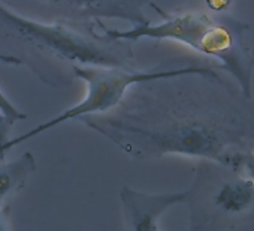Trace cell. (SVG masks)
<instances>
[{"label":"cell","instance_id":"cell-7","mask_svg":"<svg viewBox=\"0 0 254 231\" xmlns=\"http://www.w3.org/2000/svg\"><path fill=\"white\" fill-rule=\"evenodd\" d=\"M118 195L127 228L136 231H157L162 215L171 207L186 203L187 191L148 194L124 185Z\"/></svg>","mask_w":254,"mask_h":231},{"label":"cell","instance_id":"cell-3","mask_svg":"<svg viewBox=\"0 0 254 231\" xmlns=\"http://www.w3.org/2000/svg\"><path fill=\"white\" fill-rule=\"evenodd\" d=\"M150 5L162 14L163 20L157 24L151 21L142 26H133L129 30L108 29L106 32L114 38L127 41H175L187 45L189 48L211 57L227 74H230L239 90L253 98L251 74L254 62L251 51L245 44V33L248 24L235 20L233 17L208 15L203 12H183L166 14L154 3Z\"/></svg>","mask_w":254,"mask_h":231},{"label":"cell","instance_id":"cell-14","mask_svg":"<svg viewBox=\"0 0 254 231\" xmlns=\"http://www.w3.org/2000/svg\"><path fill=\"white\" fill-rule=\"evenodd\" d=\"M251 57H253V62H254V50L251 51Z\"/></svg>","mask_w":254,"mask_h":231},{"label":"cell","instance_id":"cell-2","mask_svg":"<svg viewBox=\"0 0 254 231\" xmlns=\"http://www.w3.org/2000/svg\"><path fill=\"white\" fill-rule=\"evenodd\" d=\"M0 62L30 69L44 84L69 89L76 66L136 69L133 42L114 38L100 23H45L0 2Z\"/></svg>","mask_w":254,"mask_h":231},{"label":"cell","instance_id":"cell-5","mask_svg":"<svg viewBox=\"0 0 254 231\" xmlns=\"http://www.w3.org/2000/svg\"><path fill=\"white\" fill-rule=\"evenodd\" d=\"M193 63L181 65V66H165L160 65L153 69L139 71V69H124V68H109V66H76L75 75L76 80H82L87 84V95L81 102H78L73 107H69L63 110L59 116L53 117L51 120H47L44 123H39L29 132L9 138L3 146H0V155L5 156L9 150L17 147L21 143H26L45 131H50L62 123H66L69 120H78L82 116L88 114H100L112 110L118 105V102L124 98L126 92L135 83L174 75L178 72H183L189 69Z\"/></svg>","mask_w":254,"mask_h":231},{"label":"cell","instance_id":"cell-1","mask_svg":"<svg viewBox=\"0 0 254 231\" xmlns=\"http://www.w3.org/2000/svg\"><path fill=\"white\" fill-rule=\"evenodd\" d=\"M136 161L168 155L215 161L254 149V102L212 66L135 83L117 107L78 119Z\"/></svg>","mask_w":254,"mask_h":231},{"label":"cell","instance_id":"cell-6","mask_svg":"<svg viewBox=\"0 0 254 231\" xmlns=\"http://www.w3.org/2000/svg\"><path fill=\"white\" fill-rule=\"evenodd\" d=\"M11 11L45 23L90 24L121 20L133 26L150 23L144 8L151 0H0Z\"/></svg>","mask_w":254,"mask_h":231},{"label":"cell","instance_id":"cell-8","mask_svg":"<svg viewBox=\"0 0 254 231\" xmlns=\"http://www.w3.org/2000/svg\"><path fill=\"white\" fill-rule=\"evenodd\" d=\"M35 171L36 159L30 152L11 161H5V156L0 155V206H8V201L26 186Z\"/></svg>","mask_w":254,"mask_h":231},{"label":"cell","instance_id":"cell-4","mask_svg":"<svg viewBox=\"0 0 254 231\" xmlns=\"http://www.w3.org/2000/svg\"><path fill=\"white\" fill-rule=\"evenodd\" d=\"M186 203L190 230L233 228L254 219V182L233 167L200 159Z\"/></svg>","mask_w":254,"mask_h":231},{"label":"cell","instance_id":"cell-9","mask_svg":"<svg viewBox=\"0 0 254 231\" xmlns=\"http://www.w3.org/2000/svg\"><path fill=\"white\" fill-rule=\"evenodd\" d=\"M229 167L236 168L239 173H242L245 177H248L251 182H254V149L236 153L232 158Z\"/></svg>","mask_w":254,"mask_h":231},{"label":"cell","instance_id":"cell-10","mask_svg":"<svg viewBox=\"0 0 254 231\" xmlns=\"http://www.w3.org/2000/svg\"><path fill=\"white\" fill-rule=\"evenodd\" d=\"M0 111H2L6 117H9L14 123L15 122H18V120H24L27 116L21 111V110H18L11 101H9V98L2 92V89H0Z\"/></svg>","mask_w":254,"mask_h":231},{"label":"cell","instance_id":"cell-12","mask_svg":"<svg viewBox=\"0 0 254 231\" xmlns=\"http://www.w3.org/2000/svg\"><path fill=\"white\" fill-rule=\"evenodd\" d=\"M205 2L211 11H214L215 14H220V12H224L230 6L232 0H205Z\"/></svg>","mask_w":254,"mask_h":231},{"label":"cell","instance_id":"cell-11","mask_svg":"<svg viewBox=\"0 0 254 231\" xmlns=\"http://www.w3.org/2000/svg\"><path fill=\"white\" fill-rule=\"evenodd\" d=\"M12 126H14V122L0 111V146H3L9 140Z\"/></svg>","mask_w":254,"mask_h":231},{"label":"cell","instance_id":"cell-13","mask_svg":"<svg viewBox=\"0 0 254 231\" xmlns=\"http://www.w3.org/2000/svg\"><path fill=\"white\" fill-rule=\"evenodd\" d=\"M9 216H8V206H0V231L9 230Z\"/></svg>","mask_w":254,"mask_h":231}]
</instances>
